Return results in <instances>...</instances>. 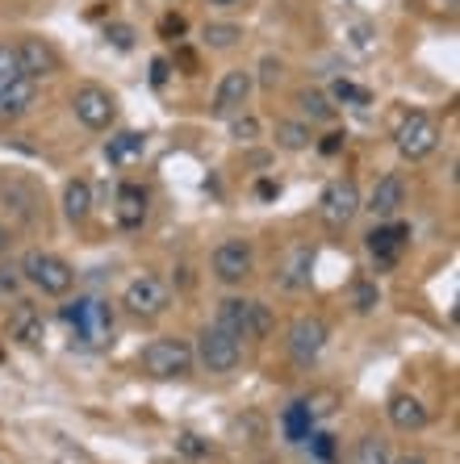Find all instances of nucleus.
<instances>
[{
    "instance_id": "nucleus-1",
    "label": "nucleus",
    "mask_w": 460,
    "mask_h": 464,
    "mask_svg": "<svg viewBox=\"0 0 460 464\" xmlns=\"http://www.w3.org/2000/svg\"><path fill=\"white\" fill-rule=\"evenodd\" d=\"M193 364H197V356L184 339H151L139 352V368L155 381H181L193 372Z\"/></svg>"
},
{
    "instance_id": "nucleus-2",
    "label": "nucleus",
    "mask_w": 460,
    "mask_h": 464,
    "mask_svg": "<svg viewBox=\"0 0 460 464\" xmlns=\"http://www.w3.org/2000/svg\"><path fill=\"white\" fill-rule=\"evenodd\" d=\"M17 268H22L25 285H34V289L46 293V297H64L75 285V268L64 256H54V251H25Z\"/></svg>"
},
{
    "instance_id": "nucleus-3",
    "label": "nucleus",
    "mask_w": 460,
    "mask_h": 464,
    "mask_svg": "<svg viewBox=\"0 0 460 464\" xmlns=\"http://www.w3.org/2000/svg\"><path fill=\"white\" fill-rule=\"evenodd\" d=\"M218 326L235 339H268L272 335V310L251 297H222L218 305Z\"/></svg>"
},
{
    "instance_id": "nucleus-4",
    "label": "nucleus",
    "mask_w": 460,
    "mask_h": 464,
    "mask_svg": "<svg viewBox=\"0 0 460 464\" xmlns=\"http://www.w3.org/2000/svg\"><path fill=\"white\" fill-rule=\"evenodd\" d=\"M64 323L75 326V335L93 347L109 343V335H113V310H109V302H101V297H75V302H67Z\"/></svg>"
},
{
    "instance_id": "nucleus-5",
    "label": "nucleus",
    "mask_w": 460,
    "mask_h": 464,
    "mask_svg": "<svg viewBox=\"0 0 460 464\" xmlns=\"http://www.w3.org/2000/svg\"><path fill=\"white\" fill-rule=\"evenodd\" d=\"M193 356L201 360L205 372H218V377H226V372H235L239 360H243V347H239V339L230 335V331H222V326H205L201 335H197V347Z\"/></svg>"
},
{
    "instance_id": "nucleus-6",
    "label": "nucleus",
    "mask_w": 460,
    "mask_h": 464,
    "mask_svg": "<svg viewBox=\"0 0 460 464\" xmlns=\"http://www.w3.org/2000/svg\"><path fill=\"white\" fill-rule=\"evenodd\" d=\"M72 113H75V121L88 130H109L118 121V97L101 84H80L72 97Z\"/></svg>"
},
{
    "instance_id": "nucleus-7",
    "label": "nucleus",
    "mask_w": 460,
    "mask_h": 464,
    "mask_svg": "<svg viewBox=\"0 0 460 464\" xmlns=\"http://www.w3.org/2000/svg\"><path fill=\"white\" fill-rule=\"evenodd\" d=\"M122 305H126L134 318H160L171 305V289L155 272H139V276L126 285V293H122Z\"/></svg>"
},
{
    "instance_id": "nucleus-8",
    "label": "nucleus",
    "mask_w": 460,
    "mask_h": 464,
    "mask_svg": "<svg viewBox=\"0 0 460 464\" xmlns=\"http://www.w3.org/2000/svg\"><path fill=\"white\" fill-rule=\"evenodd\" d=\"M210 268H214V276L222 285H243L256 272V247L247 238H226L210 256Z\"/></svg>"
},
{
    "instance_id": "nucleus-9",
    "label": "nucleus",
    "mask_w": 460,
    "mask_h": 464,
    "mask_svg": "<svg viewBox=\"0 0 460 464\" xmlns=\"http://www.w3.org/2000/svg\"><path fill=\"white\" fill-rule=\"evenodd\" d=\"M360 201L364 197H360V188H356V180H331L318 197V218L331 230H343L356 214H360Z\"/></svg>"
},
{
    "instance_id": "nucleus-10",
    "label": "nucleus",
    "mask_w": 460,
    "mask_h": 464,
    "mask_svg": "<svg viewBox=\"0 0 460 464\" xmlns=\"http://www.w3.org/2000/svg\"><path fill=\"white\" fill-rule=\"evenodd\" d=\"M327 323H322L318 314H301V318H293V326H289V356H293V364H301V368H310L314 360L322 356V347H327Z\"/></svg>"
},
{
    "instance_id": "nucleus-11",
    "label": "nucleus",
    "mask_w": 460,
    "mask_h": 464,
    "mask_svg": "<svg viewBox=\"0 0 460 464\" xmlns=\"http://www.w3.org/2000/svg\"><path fill=\"white\" fill-rule=\"evenodd\" d=\"M406 238H410L406 222H394V218H389L386 227H373L368 235H364V247H368V256H373L377 268L389 272L397 259H402V251H406Z\"/></svg>"
},
{
    "instance_id": "nucleus-12",
    "label": "nucleus",
    "mask_w": 460,
    "mask_h": 464,
    "mask_svg": "<svg viewBox=\"0 0 460 464\" xmlns=\"http://www.w3.org/2000/svg\"><path fill=\"white\" fill-rule=\"evenodd\" d=\"M251 88H256V76H251V72H243V67L226 72L214 88V105H210L214 109V118H239L243 105L251 101Z\"/></svg>"
},
{
    "instance_id": "nucleus-13",
    "label": "nucleus",
    "mask_w": 460,
    "mask_h": 464,
    "mask_svg": "<svg viewBox=\"0 0 460 464\" xmlns=\"http://www.w3.org/2000/svg\"><path fill=\"white\" fill-rule=\"evenodd\" d=\"M439 147V126L427 118V113H410L402 126H397V151L406 160H427Z\"/></svg>"
},
{
    "instance_id": "nucleus-14",
    "label": "nucleus",
    "mask_w": 460,
    "mask_h": 464,
    "mask_svg": "<svg viewBox=\"0 0 460 464\" xmlns=\"http://www.w3.org/2000/svg\"><path fill=\"white\" fill-rule=\"evenodd\" d=\"M17 59H22V76H30V80L54 76V72L64 67L59 51H54L46 38H38V34H25L22 43H17Z\"/></svg>"
},
{
    "instance_id": "nucleus-15",
    "label": "nucleus",
    "mask_w": 460,
    "mask_h": 464,
    "mask_svg": "<svg viewBox=\"0 0 460 464\" xmlns=\"http://www.w3.org/2000/svg\"><path fill=\"white\" fill-rule=\"evenodd\" d=\"M5 335L9 339H17L22 347H43V339H46V323H43V310L34 302H13V310H9V323H5Z\"/></svg>"
},
{
    "instance_id": "nucleus-16",
    "label": "nucleus",
    "mask_w": 460,
    "mask_h": 464,
    "mask_svg": "<svg viewBox=\"0 0 460 464\" xmlns=\"http://www.w3.org/2000/svg\"><path fill=\"white\" fill-rule=\"evenodd\" d=\"M406 206V184H402V176H381V180L373 184V193H368V201H360V209H368L373 218H381V222H389V218H397V209Z\"/></svg>"
},
{
    "instance_id": "nucleus-17",
    "label": "nucleus",
    "mask_w": 460,
    "mask_h": 464,
    "mask_svg": "<svg viewBox=\"0 0 460 464\" xmlns=\"http://www.w3.org/2000/svg\"><path fill=\"white\" fill-rule=\"evenodd\" d=\"M151 214V197L142 184H122L118 197H113V218H118L122 230H142Z\"/></svg>"
},
{
    "instance_id": "nucleus-18",
    "label": "nucleus",
    "mask_w": 460,
    "mask_h": 464,
    "mask_svg": "<svg viewBox=\"0 0 460 464\" xmlns=\"http://www.w3.org/2000/svg\"><path fill=\"white\" fill-rule=\"evenodd\" d=\"M386 414L397 431H423V427H427V406H423L415 393H394Z\"/></svg>"
},
{
    "instance_id": "nucleus-19",
    "label": "nucleus",
    "mask_w": 460,
    "mask_h": 464,
    "mask_svg": "<svg viewBox=\"0 0 460 464\" xmlns=\"http://www.w3.org/2000/svg\"><path fill=\"white\" fill-rule=\"evenodd\" d=\"M34 97H38V80H30V76H17L13 84H5L0 88V121L22 118L25 109L34 105Z\"/></svg>"
},
{
    "instance_id": "nucleus-20",
    "label": "nucleus",
    "mask_w": 460,
    "mask_h": 464,
    "mask_svg": "<svg viewBox=\"0 0 460 464\" xmlns=\"http://www.w3.org/2000/svg\"><path fill=\"white\" fill-rule=\"evenodd\" d=\"M310 281H314V247H293L285 268H280V289L301 293L310 289Z\"/></svg>"
},
{
    "instance_id": "nucleus-21",
    "label": "nucleus",
    "mask_w": 460,
    "mask_h": 464,
    "mask_svg": "<svg viewBox=\"0 0 460 464\" xmlns=\"http://www.w3.org/2000/svg\"><path fill=\"white\" fill-rule=\"evenodd\" d=\"M88 214H93V184L75 176L64 184V218L72 227H80V222H88Z\"/></svg>"
},
{
    "instance_id": "nucleus-22",
    "label": "nucleus",
    "mask_w": 460,
    "mask_h": 464,
    "mask_svg": "<svg viewBox=\"0 0 460 464\" xmlns=\"http://www.w3.org/2000/svg\"><path fill=\"white\" fill-rule=\"evenodd\" d=\"M0 201L22 218V222H34V218H38V193H34L25 180H5L0 184Z\"/></svg>"
},
{
    "instance_id": "nucleus-23",
    "label": "nucleus",
    "mask_w": 460,
    "mask_h": 464,
    "mask_svg": "<svg viewBox=\"0 0 460 464\" xmlns=\"http://www.w3.org/2000/svg\"><path fill=\"white\" fill-rule=\"evenodd\" d=\"M389 460H394V452H389V440H386V435L368 431V435H360V440H356L352 464H389Z\"/></svg>"
},
{
    "instance_id": "nucleus-24",
    "label": "nucleus",
    "mask_w": 460,
    "mask_h": 464,
    "mask_svg": "<svg viewBox=\"0 0 460 464\" xmlns=\"http://www.w3.org/2000/svg\"><path fill=\"white\" fill-rule=\"evenodd\" d=\"M147 151V139H142L139 130H122L118 139L105 142V160L109 163H126V160H139Z\"/></svg>"
},
{
    "instance_id": "nucleus-25",
    "label": "nucleus",
    "mask_w": 460,
    "mask_h": 464,
    "mask_svg": "<svg viewBox=\"0 0 460 464\" xmlns=\"http://www.w3.org/2000/svg\"><path fill=\"white\" fill-rule=\"evenodd\" d=\"M272 139H277L280 151H306V147L314 142V134H310V126H306V121L280 118V121H277V130H272Z\"/></svg>"
},
{
    "instance_id": "nucleus-26",
    "label": "nucleus",
    "mask_w": 460,
    "mask_h": 464,
    "mask_svg": "<svg viewBox=\"0 0 460 464\" xmlns=\"http://www.w3.org/2000/svg\"><path fill=\"white\" fill-rule=\"evenodd\" d=\"M201 38H205V46H214V51H230V46L243 43V25H235V22H205Z\"/></svg>"
},
{
    "instance_id": "nucleus-27",
    "label": "nucleus",
    "mask_w": 460,
    "mask_h": 464,
    "mask_svg": "<svg viewBox=\"0 0 460 464\" xmlns=\"http://www.w3.org/2000/svg\"><path fill=\"white\" fill-rule=\"evenodd\" d=\"M280 427H285V435H289L293 443H306L314 431V419L310 411H306V401H293L289 411H285V419H280Z\"/></svg>"
},
{
    "instance_id": "nucleus-28",
    "label": "nucleus",
    "mask_w": 460,
    "mask_h": 464,
    "mask_svg": "<svg viewBox=\"0 0 460 464\" xmlns=\"http://www.w3.org/2000/svg\"><path fill=\"white\" fill-rule=\"evenodd\" d=\"M298 105H301V113H306L310 121H335V101L327 97V92H318V88L298 92Z\"/></svg>"
},
{
    "instance_id": "nucleus-29",
    "label": "nucleus",
    "mask_w": 460,
    "mask_h": 464,
    "mask_svg": "<svg viewBox=\"0 0 460 464\" xmlns=\"http://www.w3.org/2000/svg\"><path fill=\"white\" fill-rule=\"evenodd\" d=\"M22 285H25V276H22V268H17V264H0V305L9 302V297L17 302Z\"/></svg>"
},
{
    "instance_id": "nucleus-30",
    "label": "nucleus",
    "mask_w": 460,
    "mask_h": 464,
    "mask_svg": "<svg viewBox=\"0 0 460 464\" xmlns=\"http://www.w3.org/2000/svg\"><path fill=\"white\" fill-rule=\"evenodd\" d=\"M377 302H381V293H377L373 281H356L352 285V310L356 314H373Z\"/></svg>"
},
{
    "instance_id": "nucleus-31",
    "label": "nucleus",
    "mask_w": 460,
    "mask_h": 464,
    "mask_svg": "<svg viewBox=\"0 0 460 464\" xmlns=\"http://www.w3.org/2000/svg\"><path fill=\"white\" fill-rule=\"evenodd\" d=\"M331 101H339V105H368V92L364 88H356V84H347V80H335L331 84Z\"/></svg>"
},
{
    "instance_id": "nucleus-32",
    "label": "nucleus",
    "mask_w": 460,
    "mask_h": 464,
    "mask_svg": "<svg viewBox=\"0 0 460 464\" xmlns=\"http://www.w3.org/2000/svg\"><path fill=\"white\" fill-rule=\"evenodd\" d=\"M22 76V59H17V46H0V88L13 84Z\"/></svg>"
},
{
    "instance_id": "nucleus-33",
    "label": "nucleus",
    "mask_w": 460,
    "mask_h": 464,
    "mask_svg": "<svg viewBox=\"0 0 460 464\" xmlns=\"http://www.w3.org/2000/svg\"><path fill=\"white\" fill-rule=\"evenodd\" d=\"M280 72H285V63H280L277 54H264V59H259V84L264 88H277Z\"/></svg>"
},
{
    "instance_id": "nucleus-34",
    "label": "nucleus",
    "mask_w": 460,
    "mask_h": 464,
    "mask_svg": "<svg viewBox=\"0 0 460 464\" xmlns=\"http://www.w3.org/2000/svg\"><path fill=\"white\" fill-rule=\"evenodd\" d=\"M105 38L118 46V51H130V46H134V25L113 22V25H105Z\"/></svg>"
},
{
    "instance_id": "nucleus-35",
    "label": "nucleus",
    "mask_w": 460,
    "mask_h": 464,
    "mask_svg": "<svg viewBox=\"0 0 460 464\" xmlns=\"http://www.w3.org/2000/svg\"><path fill=\"white\" fill-rule=\"evenodd\" d=\"M230 139H239V142H251V139H259V121L256 118H235L230 121Z\"/></svg>"
},
{
    "instance_id": "nucleus-36",
    "label": "nucleus",
    "mask_w": 460,
    "mask_h": 464,
    "mask_svg": "<svg viewBox=\"0 0 460 464\" xmlns=\"http://www.w3.org/2000/svg\"><path fill=\"white\" fill-rule=\"evenodd\" d=\"M310 448H314V456H318L322 464H331V460H335V440H331L327 431H318V435L310 431Z\"/></svg>"
},
{
    "instance_id": "nucleus-37",
    "label": "nucleus",
    "mask_w": 460,
    "mask_h": 464,
    "mask_svg": "<svg viewBox=\"0 0 460 464\" xmlns=\"http://www.w3.org/2000/svg\"><path fill=\"white\" fill-rule=\"evenodd\" d=\"M176 448H181L184 456H205L210 452V443H201V435H193V431H184L181 440H176Z\"/></svg>"
},
{
    "instance_id": "nucleus-38",
    "label": "nucleus",
    "mask_w": 460,
    "mask_h": 464,
    "mask_svg": "<svg viewBox=\"0 0 460 464\" xmlns=\"http://www.w3.org/2000/svg\"><path fill=\"white\" fill-rule=\"evenodd\" d=\"M184 30H189V22H184L181 13H168V17L160 22V34H163V38H171V43H176V38H181Z\"/></svg>"
},
{
    "instance_id": "nucleus-39",
    "label": "nucleus",
    "mask_w": 460,
    "mask_h": 464,
    "mask_svg": "<svg viewBox=\"0 0 460 464\" xmlns=\"http://www.w3.org/2000/svg\"><path fill=\"white\" fill-rule=\"evenodd\" d=\"M168 76H171V63H168V59H155V63H151V84L163 88V84H168Z\"/></svg>"
},
{
    "instance_id": "nucleus-40",
    "label": "nucleus",
    "mask_w": 460,
    "mask_h": 464,
    "mask_svg": "<svg viewBox=\"0 0 460 464\" xmlns=\"http://www.w3.org/2000/svg\"><path fill=\"white\" fill-rule=\"evenodd\" d=\"M343 139H347V134H339V130H335V134H327V139H322V155H339L343 151Z\"/></svg>"
},
{
    "instance_id": "nucleus-41",
    "label": "nucleus",
    "mask_w": 460,
    "mask_h": 464,
    "mask_svg": "<svg viewBox=\"0 0 460 464\" xmlns=\"http://www.w3.org/2000/svg\"><path fill=\"white\" fill-rule=\"evenodd\" d=\"M256 193L268 201V197H277V193H280V184H272V180H259V184H256Z\"/></svg>"
},
{
    "instance_id": "nucleus-42",
    "label": "nucleus",
    "mask_w": 460,
    "mask_h": 464,
    "mask_svg": "<svg viewBox=\"0 0 460 464\" xmlns=\"http://www.w3.org/2000/svg\"><path fill=\"white\" fill-rule=\"evenodd\" d=\"M9 247H13V230L0 222V256H9Z\"/></svg>"
},
{
    "instance_id": "nucleus-43",
    "label": "nucleus",
    "mask_w": 460,
    "mask_h": 464,
    "mask_svg": "<svg viewBox=\"0 0 460 464\" xmlns=\"http://www.w3.org/2000/svg\"><path fill=\"white\" fill-rule=\"evenodd\" d=\"M389 464H427V456H418V452H406V456H394Z\"/></svg>"
},
{
    "instance_id": "nucleus-44",
    "label": "nucleus",
    "mask_w": 460,
    "mask_h": 464,
    "mask_svg": "<svg viewBox=\"0 0 460 464\" xmlns=\"http://www.w3.org/2000/svg\"><path fill=\"white\" fill-rule=\"evenodd\" d=\"M210 5H214V9H239L243 0H210Z\"/></svg>"
}]
</instances>
